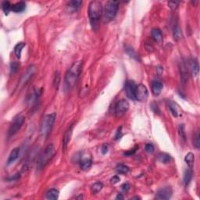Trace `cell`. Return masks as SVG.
Here are the masks:
<instances>
[{"label": "cell", "instance_id": "1", "mask_svg": "<svg viewBox=\"0 0 200 200\" xmlns=\"http://www.w3.org/2000/svg\"><path fill=\"white\" fill-rule=\"evenodd\" d=\"M102 2L100 1H91L88 5V14L89 17V21L93 30H95L98 27V22L102 16Z\"/></svg>", "mask_w": 200, "mask_h": 200}, {"label": "cell", "instance_id": "2", "mask_svg": "<svg viewBox=\"0 0 200 200\" xmlns=\"http://www.w3.org/2000/svg\"><path fill=\"white\" fill-rule=\"evenodd\" d=\"M81 69V61H77V62L74 63L72 66L69 68V70L66 74L65 79H64L66 88H67V89H71V88H73L74 87L77 81H78V79L80 76Z\"/></svg>", "mask_w": 200, "mask_h": 200}, {"label": "cell", "instance_id": "3", "mask_svg": "<svg viewBox=\"0 0 200 200\" xmlns=\"http://www.w3.org/2000/svg\"><path fill=\"white\" fill-rule=\"evenodd\" d=\"M119 8V2L116 1H108L102 11V20L104 23H109L115 18Z\"/></svg>", "mask_w": 200, "mask_h": 200}, {"label": "cell", "instance_id": "4", "mask_svg": "<svg viewBox=\"0 0 200 200\" xmlns=\"http://www.w3.org/2000/svg\"><path fill=\"white\" fill-rule=\"evenodd\" d=\"M57 118V113H53L46 115L42 120L40 125V134L42 137H46L51 132L55 120Z\"/></svg>", "mask_w": 200, "mask_h": 200}, {"label": "cell", "instance_id": "5", "mask_svg": "<svg viewBox=\"0 0 200 200\" xmlns=\"http://www.w3.org/2000/svg\"><path fill=\"white\" fill-rule=\"evenodd\" d=\"M55 153H56V149H55L54 146H53V144L48 145L46 149H45V150L43 151V153L40 156V157H39V160H38V169L41 170L43 167H45L46 164L49 162V160H51V159L53 158Z\"/></svg>", "mask_w": 200, "mask_h": 200}, {"label": "cell", "instance_id": "6", "mask_svg": "<svg viewBox=\"0 0 200 200\" xmlns=\"http://www.w3.org/2000/svg\"><path fill=\"white\" fill-rule=\"evenodd\" d=\"M24 120H25V118L23 115H17L15 116L12 124L9 126V131H8V136L12 137L16 135V133L20 131L22 125L24 124Z\"/></svg>", "mask_w": 200, "mask_h": 200}, {"label": "cell", "instance_id": "7", "mask_svg": "<svg viewBox=\"0 0 200 200\" xmlns=\"http://www.w3.org/2000/svg\"><path fill=\"white\" fill-rule=\"evenodd\" d=\"M149 98V91L146 85L139 84L136 86L135 93V98L139 102H146Z\"/></svg>", "mask_w": 200, "mask_h": 200}, {"label": "cell", "instance_id": "8", "mask_svg": "<svg viewBox=\"0 0 200 200\" xmlns=\"http://www.w3.org/2000/svg\"><path fill=\"white\" fill-rule=\"evenodd\" d=\"M129 102L125 99H120L115 106V113L117 116H121L129 109Z\"/></svg>", "mask_w": 200, "mask_h": 200}, {"label": "cell", "instance_id": "9", "mask_svg": "<svg viewBox=\"0 0 200 200\" xmlns=\"http://www.w3.org/2000/svg\"><path fill=\"white\" fill-rule=\"evenodd\" d=\"M136 84L133 81H127L124 84V91H125L126 95H127L130 99L135 100V93L136 89Z\"/></svg>", "mask_w": 200, "mask_h": 200}, {"label": "cell", "instance_id": "10", "mask_svg": "<svg viewBox=\"0 0 200 200\" xmlns=\"http://www.w3.org/2000/svg\"><path fill=\"white\" fill-rule=\"evenodd\" d=\"M172 189L171 187H164L157 191L156 198L157 199H170L172 196Z\"/></svg>", "mask_w": 200, "mask_h": 200}, {"label": "cell", "instance_id": "11", "mask_svg": "<svg viewBox=\"0 0 200 200\" xmlns=\"http://www.w3.org/2000/svg\"><path fill=\"white\" fill-rule=\"evenodd\" d=\"M35 71H36V67H35V65L30 66L27 69V71H25V73L22 76L21 80H20V85L24 86V84H27L28 81H29L31 77L33 76V74L35 73Z\"/></svg>", "mask_w": 200, "mask_h": 200}, {"label": "cell", "instance_id": "12", "mask_svg": "<svg viewBox=\"0 0 200 200\" xmlns=\"http://www.w3.org/2000/svg\"><path fill=\"white\" fill-rule=\"evenodd\" d=\"M73 127L74 124H71L70 126V127L67 130V131L64 134V136L63 138V149L64 151H65L67 148L68 146V144H69L70 141H71V136H72V133H73Z\"/></svg>", "mask_w": 200, "mask_h": 200}, {"label": "cell", "instance_id": "13", "mask_svg": "<svg viewBox=\"0 0 200 200\" xmlns=\"http://www.w3.org/2000/svg\"><path fill=\"white\" fill-rule=\"evenodd\" d=\"M188 68L191 73V74L194 77H196L199 71V67H198V61L195 59H191L188 61Z\"/></svg>", "mask_w": 200, "mask_h": 200}, {"label": "cell", "instance_id": "14", "mask_svg": "<svg viewBox=\"0 0 200 200\" xmlns=\"http://www.w3.org/2000/svg\"><path fill=\"white\" fill-rule=\"evenodd\" d=\"M180 72L182 82L185 84L188 79V68L187 64L183 61L180 64Z\"/></svg>", "mask_w": 200, "mask_h": 200}, {"label": "cell", "instance_id": "15", "mask_svg": "<svg viewBox=\"0 0 200 200\" xmlns=\"http://www.w3.org/2000/svg\"><path fill=\"white\" fill-rule=\"evenodd\" d=\"M163 88H164V85H163L162 83L159 81H154L152 82L151 89L153 95L158 96L160 93H161V91H162Z\"/></svg>", "mask_w": 200, "mask_h": 200}, {"label": "cell", "instance_id": "16", "mask_svg": "<svg viewBox=\"0 0 200 200\" xmlns=\"http://www.w3.org/2000/svg\"><path fill=\"white\" fill-rule=\"evenodd\" d=\"M152 37L156 42L158 44H161L163 42V34L162 31L159 28H153L152 30Z\"/></svg>", "mask_w": 200, "mask_h": 200}, {"label": "cell", "instance_id": "17", "mask_svg": "<svg viewBox=\"0 0 200 200\" xmlns=\"http://www.w3.org/2000/svg\"><path fill=\"white\" fill-rule=\"evenodd\" d=\"M20 154V149L19 148H15L12 150L9 156V158L7 160V165H10V164H13V163L17 160Z\"/></svg>", "mask_w": 200, "mask_h": 200}, {"label": "cell", "instance_id": "18", "mask_svg": "<svg viewBox=\"0 0 200 200\" xmlns=\"http://www.w3.org/2000/svg\"><path fill=\"white\" fill-rule=\"evenodd\" d=\"M26 9V4L24 2H19L13 4L12 5V8H11V11H13L16 13H22L24 12Z\"/></svg>", "mask_w": 200, "mask_h": 200}, {"label": "cell", "instance_id": "19", "mask_svg": "<svg viewBox=\"0 0 200 200\" xmlns=\"http://www.w3.org/2000/svg\"><path fill=\"white\" fill-rule=\"evenodd\" d=\"M158 160L160 161V163H162V164H167L168 163L171 162V155H169L168 153H160V154L158 155V157H157Z\"/></svg>", "mask_w": 200, "mask_h": 200}, {"label": "cell", "instance_id": "20", "mask_svg": "<svg viewBox=\"0 0 200 200\" xmlns=\"http://www.w3.org/2000/svg\"><path fill=\"white\" fill-rule=\"evenodd\" d=\"M184 161L188 166V167L191 169L194 166V162H195V155L192 153H188L184 157Z\"/></svg>", "mask_w": 200, "mask_h": 200}, {"label": "cell", "instance_id": "21", "mask_svg": "<svg viewBox=\"0 0 200 200\" xmlns=\"http://www.w3.org/2000/svg\"><path fill=\"white\" fill-rule=\"evenodd\" d=\"M59 195H60V192H59L58 190L55 189V188H52V189L49 190L46 192V198L56 200L59 198Z\"/></svg>", "mask_w": 200, "mask_h": 200}, {"label": "cell", "instance_id": "22", "mask_svg": "<svg viewBox=\"0 0 200 200\" xmlns=\"http://www.w3.org/2000/svg\"><path fill=\"white\" fill-rule=\"evenodd\" d=\"M26 44L24 43V42H19L14 47V53L16 55V57H17L18 59L20 58L21 57V52L22 49H24L25 47Z\"/></svg>", "mask_w": 200, "mask_h": 200}, {"label": "cell", "instance_id": "23", "mask_svg": "<svg viewBox=\"0 0 200 200\" xmlns=\"http://www.w3.org/2000/svg\"><path fill=\"white\" fill-rule=\"evenodd\" d=\"M116 171L119 174H126L129 172V167L124 164H120L116 166Z\"/></svg>", "mask_w": 200, "mask_h": 200}, {"label": "cell", "instance_id": "24", "mask_svg": "<svg viewBox=\"0 0 200 200\" xmlns=\"http://www.w3.org/2000/svg\"><path fill=\"white\" fill-rule=\"evenodd\" d=\"M91 160L90 159H84L82 160L80 163V167L81 169L83 171H87V170L90 169L91 167Z\"/></svg>", "mask_w": 200, "mask_h": 200}, {"label": "cell", "instance_id": "25", "mask_svg": "<svg viewBox=\"0 0 200 200\" xmlns=\"http://www.w3.org/2000/svg\"><path fill=\"white\" fill-rule=\"evenodd\" d=\"M173 37H174V39L175 41H179L182 37L181 31L179 26L177 24H175L174 27Z\"/></svg>", "mask_w": 200, "mask_h": 200}, {"label": "cell", "instance_id": "26", "mask_svg": "<svg viewBox=\"0 0 200 200\" xmlns=\"http://www.w3.org/2000/svg\"><path fill=\"white\" fill-rule=\"evenodd\" d=\"M102 188H103V184H102V182H95V184H93L91 188V193H92V194H97V193L102 191Z\"/></svg>", "mask_w": 200, "mask_h": 200}, {"label": "cell", "instance_id": "27", "mask_svg": "<svg viewBox=\"0 0 200 200\" xmlns=\"http://www.w3.org/2000/svg\"><path fill=\"white\" fill-rule=\"evenodd\" d=\"M191 178H192V171H191V170L189 168V169L187 170V171L184 172V179H183L184 185L187 186L188 184H189L190 181H191Z\"/></svg>", "mask_w": 200, "mask_h": 200}, {"label": "cell", "instance_id": "28", "mask_svg": "<svg viewBox=\"0 0 200 200\" xmlns=\"http://www.w3.org/2000/svg\"><path fill=\"white\" fill-rule=\"evenodd\" d=\"M168 108H169L171 113H172L174 116L177 117V116H178V108H177V105L174 102L171 101L169 102V105H168Z\"/></svg>", "mask_w": 200, "mask_h": 200}, {"label": "cell", "instance_id": "29", "mask_svg": "<svg viewBox=\"0 0 200 200\" xmlns=\"http://www.w3.org/2000/svg\"><path fill=\"white\" fill-rule=\"evenodd\" d=\"M2 8L3 9L4 13L5 15H8L9 13L11 11V8H12V5L9 1H3L2 2Z\"/></svg>", "mask_w": 200, "mask_h": 200}, {"label": "cell", "instance_id": "30", "mask_svg": "<svg viewBox=\"0 0 200 200\" xmlns=\"http://www.w3.org/2000/svg\"><path fill=\"white\" fill-rule=\"evenodd\" d=\"M81 1H71L69 2V7L73 9L74 11H76L81 6Z\"/></svg>", "mask_w": 200, "mask_h": 200}, {"label": "cell", "instance_id": "31", "mask_svg": "<svg viewBox=\"0 0 200 200\" xmlns=\"http://www.w3.org/2000/svg\"><path fill=\"white\" fill-rule=\"evenodd\" d=\"M178 135L179 136L181 137V138L183 139V140L185 142L186 141V132H185V127H184V124H180V125L178 126Z\"/></svg>", "mask_w": 200, "mask_h": 200}, {"label": "cell", "instance_id": "32", "mask_svg": "<svg viewBox=\"0 0 200 200\" xmlns=\"http://www.w3.org/2000/svg\"><path fill=\"white\" fill-rule=\"evenodd\" d=\"M19 69V64L17 62H12L10 64V73L15 74Z\"/></svg>", "mask_w": 200, "mask_h": 200}, {"label": "cell", "instance_id": "33", "mask_svg": "<svg viewBox=\"0 0 200 200\" xmlns=\"http://www.w3.org/2000/svg\"><path fill=\"white\" fill-rule=\"evenodd\" d=\"M199 138H200V134H199V131H198V132L196 133V135H195V140H194V146H195L196 149H199L200 147Z\"/></svg>", "mask_w": 200, "mask_h": 200}, {"label": "cell", "instance_id": "34", "mask_svg": "<svg viewBox=\"0 0 200 200\" xmlns=\"http://www.w3.org/2000/svg\"><path fill=\"white\" fill-rule=\"evenodd\" d=\"M145 150H146V153H153L155 150L154 146H153V144L151 143L146 144V146H145Z\"/></svg>", "mask_w": 200, "mask_h": 200}, {"label": "cell", "instance_id": "35", "mask_svg": "<svg viewBox=\"0 0 200 200\" xmlns=\"http://www.w3.org/2000/svg\"><path fill=\"white\" fill-rule=\"evenodd\" d=\"M126 52L127 53V54H129L131 56V57H133V58H135L136 60H138V57H137L136 53H135V51L133 50V49H131V47H128L126 49Z\"/></svg>", "mask_w": 200, "mask_h": 200}, {"label": "cell", "instance_id": "36", "mask_svg": "<svg viewBox=\"0 0 200 200\" xmlns=\"http://www.w3.org/2000/svg\"><path fill=\"white\" fill-rule=\"evenodd\" d=\"M60 74H59V73L57 72V73L56 74V75H55L54 81H53L55 87L58 88L59 84H60Z\"/></svg>", "mask_w": 200, "mask_h": 200}, {"label": "cell", "instance_id": "37", "mask_svg": "<svg viewBox=\"0 0 200 200\" xmlns=\"http://www.w3.org/2000/svg\"><path fill=\"white\" fill-rule=\"evenodd\" d=\"M138 146H135L134 149H131V150H129V151L126 152V153H124V156H126V157H130V156H131V155H133L134 153L136 152V149H138Z\"/></svg>", "mask_w": 200, "mask_h": 200}, {"label": "cell", "instance_id": "38", "mask_svg": "<svg viewBox=\"0 0 200 200\" xmlns=\"http://www.w3.org/2000/svg\"><path fill=\"white\" fill-rule=\"evenodd\" d=\"M178 4H179V2H168V5H169L170 8H171V9H173V10H174L175 9H177Z\"/></svg>", "mask_w": 200, "mask_h": 200}, {"label": "cell", "instance_id": "39", "mask_svg": "<svg viewBox=\"0 0 200 200\" xmlns=\"http://www.w3.org/2000/svg\"><path fill=\"white\" fill-rule=\"evenodd\" d=\"M120 178H119V176H117V175H115V176H113L112 178L110 179V182L111 184H116V183H118L119 181H120Z\"/></svg>", "mask_w": 200, "mask_h": 200}, {"label": "cell", "instance_id": "40", "mask_svg": "<svg viewBox=\"0 0 200 200\" xmlns=\"http://www.w3.org/2000/svg\"><path fill=\"white\" fill-rule=\"evenodd\" d=\"M121 127H120V128H118V130H117V131H116V135H115V140H118V139H120V138H121L122 136V131H121Z\"/></svg>", "mask_w": 200, "mask_h": 200}, {"label": "cell", "instance_id": "41", "mask_svg": "<svg viewBox=\"0 0 200 200\" xmlns=\"http://www.w3.org/2000/svg\"><path fill=\"white\" fill-rule=\"evenodd\" d=\"M108 149H109V148H108L107 145H106V144H103L102 146V148H101V152H102V154L105 155L108 153Z\"/></svg>", "mask_w": 200, "mask_h": 200}, {"label": "cell", "instance_id": "42", "mask_svg": "<svg viewBox=\"0 0 200 200\" xmlns=\"http://www.w3.org/2000/svg\"><path fill=\"white\" fill-rule=\"evenodd\" d=\"M130 188L131 187H130V184H128V183H124V184H123L121 185V188L124 191H127L130 189Z\"/></svg>", "mask_w": 200, "mask_h": 200}, {"label": "cell", "instance_id": "43", "mask_svg": "<svg viewBox=\"0 0 200 200\" xmlns=\"http://www.w3.org/2000/svg\"><path fill=\"white\" fill-rule=\"evenodd\" d=\"M116 199H124V197H123V195H121V194H118L117 195V196L116 197Z\"/></svg>", "mask_w": 200, "mask_h": 200}, {"label": "cell", "instance_id": "44", "mask_svg": "<svg viewBox=\"0 0 200 200\" xmlns=\"http://www.w3.org/2000/svg\"><path fill=\"white\" fill-rule=\"evenodd\" d=\"M135 198H136V199H141V198H140V197H138V196L132 197V198H131V199H135Z\"/></svg>", "mask_w": 200, "mask_h": 200}]
</instances>
